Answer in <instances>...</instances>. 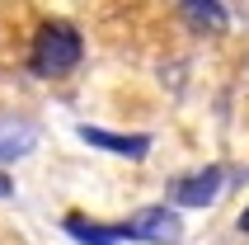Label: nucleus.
<instances>
[{
	"label": "nucleus",
	"instance_id": "nucleus-2",
	"mask_svg": "<svg viewBox=\"0 0 249 245\" xmlns=\"http://www.w3.org/2000/svg\"><path fill=\"white\" fill-rule=\"evenodd\" d=\"M123 236L127 241H151V245H174L183 241V222L169 207H141L123 222Z\"/></svg>",
	"mask_w": 249,
	"mask_h": 245
},
{
	"label": "nucleus",
	"instance_id": "nucleus-6",
	"mask_svg": "<svg viewBox=\"0 0 249 245\" xmlns=\"http://www.w3.org/2000/svg\"><path fill=\"white\" fill-rule=\"evenodd\" d=\"M66 231L80 245H118L123 241V226H104V222H89V217H80V212L66 217Z\"/></svg>",
	"mask_w": 249,
	"mask_h": 245
},
{
	"label": "nucleus",
	"instance_id": "nucleus-1",
	"mask_svg": "<svg viewBox=\"0 0 249 245\" xmlns=\"http://www.w3.org/2000/svg\"><path fill=\"white\" fill-rule=\"evenodd\" d=\"M80 33L61 19H47L38 28V38H33V71L38 76H66L75 61H80Z\"/></svg>",
	"mask_w": 249,
	"mask_h": 245
},
{
	"label": "nucleus",
	"instance_id": "nucleus-8",
	"mask_svg": "<svg viewBox=\"0 0 249 245\" xmlns=\"http://www.w3.org/2000/svg\"><path fill=\"white\" fill-rule=\"evenodd\" d=\"M10 193H14V179L5 175V170H0V198H10Z\"/></svg>",
	"mask_w": 249,
	"mask_h": 245
},
{
	"label": "nucleus",
	"instance_id": "nucleus-5",
	"mask_svg": "<svg viewBox=\"0 0 249 245\" xmlns=\"http://www.w3.org/2000/svg\"><path fill=\"white\" fill-rule=\"evenodd\" d=\"M38 146V127L24 118H5L0 122V161H19Z\"/></svg>",
	"mask_w": 249,
	"mask_h": 245
},
{
	"label": "nucleus",
	"instance_id": "nucleus-7",
	"mask_svg": "<svg viewBox=\"0 0 249 245\" xmlns=\"http://www.w3.org/2000/svg\"><path fill=\"white\" fill-rule=\"evenodd\" d=\"M183 10L193 14V19H226V5H216V0H207V5H197V0H188Z\"/></svg>",
	"mask_w": 249,
	"mask_h": 245
},
{
	"label": "nucleus",
	"instance_id": "nucleus-9",
	"mask_svg": "<svg viewBox=\"0 0 249 245\" xmlns=\"http://www.w3.org/2000/svg\"><path fill=\"white\" fill-rule=\"evenodd\" d=\"M240 231H249V207H245V212H240Z\"/></svg>",
	"mask_w": 249,
	"mask_h": 245
},
{
	"label": "nucleus",
	"instance_id": "nucleus-3",
	"mask_svg": "<svg viewBox=\"0 0 249 245\" xmlns=\"http://www.w3.org/2000/svg\"><path fill=\"white\" fill-rule=\"evenodd\" d=\"M216 193H221V170H216V165L193 170V175H183L179 184H174V198H179L183 207H207V203H216Z\"/></svg>",
	"mask_w": 249,
	"mask_h": 245
},
{
	"label": "nucleus",
	"instance_id": "nucleus-4",
	"mask_svg": "<svg viewBox=\"0 0 249 245\" xmlns=\"http://www.w3.org/2000/svg\"><path fill=\"white\" fill-rule=\"evenodd\" d=\"M80 142L89 146H104L113 156H127V161H141L151 151V137H132V132H104V127H80Z\"/></svg>",
	"mask_w": 249,
	"mask_h": 245
}]
</instances>
